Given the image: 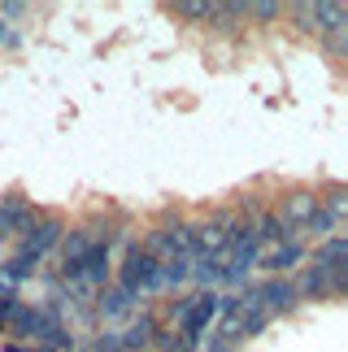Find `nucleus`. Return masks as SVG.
Wrapping results in <instances>:
<instances>
[{
    "label": "nucleus",
    "instance_id": "f3484780",
    "mask_svg": "<svg viewBox=\"0 0 348 352\" xmlns=\"http://www.w3.org/2000/svg\"><path fill=\"white\" fill-rule=\"evenodd\" d=\"M153 344L162 348V352H192V344H187L179 331H157V335H153Z\"/></svg>",
    "mask_w": 348,
    "mask_h": 352
},
{
    "label": "nucleus",
    "instance_id": "6e6552de",
    "mask_svg": "<svg viewBox=\"0 0 348 352\" xmlns=\"http://www.w3.org/2000/svg\"><path fill=\"white\" fill-rule=\"evenodd\" d=\"M318 213V192H287L283 196V209H279V218H283L287 231H301L305 222H309Z\"/></svg>",
    "mask_w": 348,
    "mask_h": 352
},
{
    "label": "nucleus",
    "instance_id": "393cba45",
    "mask_svg": "<svg viewBox=\"0 0 348 352\" xmlns=\"http://www.w3.org/2000/svg\"><path fill=\"white\" fill-rule=\"evenodd\" d=\"M31 352H52V348H31Z\"/></svg>",
    "mask_w": 348,
    "mask_h": 352
},
{
    "label": "nucleus",
    "instance_id": "f257e3e1",
    "mask_svg": "<svg viewBox=\"0 0 348 352\" xmlns=\"http://www.w3.org/2000/svg\"><path fill=\"white\" fill-rule=\"evenodd\" d=\"M157 274H162V261H157L153 252H144V248H127L122 265H118V287L131 292V296L140 300L144 292H157Z\"/></svg>",
    "mask_w": 348,
    "mask_h": 352
},
{
    "label": "nucleus",
    "instance_id": "aec40b11",
    "mask_svg": "<svg viewBox=\"0 0 348 352\" xmlns=\"http://www.w3.org/2000/svg\"><path fill=\"white\" fill-rule=\"evenodd\" d=\"M13 300H18V296H13V292H0V331H5V318H9Z\"/></svg>",
    "mask_w": 348,
    "mask_h": 352
},
{
    "label": "nucleus",
    "instance_id": "f8f14e48",
    "mask_svg": "<svg viewBox=\"0 0 348 352\" xmlns=\"http://www.w3.org/2000/svg\"><path fill=\"white\" fill-rule=\"evenodd\" d=\"M135 305H140V300H135L131 292H122V287H105V292H100V300H96L100 318H109V322H113V318H127Z\"/></svg>",
    "mask_w": 348,
    "mask_h": 352
},
{
    "label": "nucleus",
    "instance_id": "f03ea898",
    "mask_svg": "<svg viewBox=\"0 0 348 352\" xmlns=\"http://www.w3.org/2000/svg\"><path fill=\"white\" fill-rule=\"evenodd\" d=\"M218 318V292H196V296H187V305H183V314L174 318V331L183 335L187 344H200V335L209 331V322Z\"/></svg>",
    "mask_w": 348,
    "mask_h": 352
},
{
    "label": "nucleus",
    "instance_id": "2eb2a0df",
    "mask_svg": "<svg viewBox=\"0 0 348 352\" xmlns=\"http://www.w3.org/2000/svg\"><path fill=\"white\" fill-rule=\"evenodd\" d=\"M187 278H196L200 283V287H218V283H222V261H192V274H187Z\"/></svg>",
    "mask_w": 348,
    "mask_h": 352
},
{
    "label": "nucleus",
    "instance_id": "a211bd4d",
    "mask_svg": "<svg viewBox=\"0 0 348 352\" xmlns=\"http://www.w3.org/2000/svg\"><path fill=\"white\" fill-rule=\"evenodd\" d=\"M174 13H179V18H209L213 5H200V0H179V5H174Z\"/></svg>",
    "mask_w": 348,
    "mask_h": 352
},
{
    "label": "nucleus",
    "instance_id": "ddd939ff",
    "mask_svg": "<svg viewBox=\"0 0 348 352\" xmlns=\"http://www.w3.org/2000/svg\"><path fill=\"white\" fill-rule=\"evenodd\" d=\"M252 235H257V243H283V239H292V231L283 226V218H279L274 209H265V213H257V222H252Z\"/></svg>",
    "mask_w": 348,
    "mask_h": 352
},
{
    "label": "nucleus",
    "instance_id": "5701e85b",
    "mask_svg": "<svg viewBox=\"0 0 348 352\" xmlns=\"http://www.w3.org/2000/svg\"><path fill=\"white\" fill-rule=\"evenodd\" d=\"M327 48H331V52H344V31H336V35H327Z\"/></svg>",
    "mask_w": 348,
    "mask_h": 352
},
{
    "label": "nucleus",
    "instance_id": "6ab92c4d",
    "mask_svg": "<svg viewBox=\"0 0 348 352\" xmlns=\"http://www.w3.org/2000/svg\"><path fill=\"white\" fill-rule=\"evenodd\" d=\"M279 5H270V0H257V5H248V18H274Z\"/></svg>",
    "mask_w": 348,
    "mask_h": 352
},
{
    "label": "nucleus",
    "instance_id": "7ed1b4c3",
    "mask_svg": "<svg viewBox=\"0 0 348 352\" xmlns=\"http://www.w3.org/2000/svg\"><path fill=\"white\" fill-rule=\"evenodd\" d=\"M100 239H109V235H100V226H78V231H65L61 243H57V252H61V270H65V278L78 270V261L96 248Z\"/></svg>",
    "mask_w": 348,
    "mask_h": 352
},
{
    "label": "nucleus",
    "instance_id": "20e7f679",
    "mask_svg": "<svg viewBox=\"0 0 348 352\" xmlns=\"http://www.w3.org/2000/svg\"><path fill=\"white\" fill-rule=\"evenodd\" d=\"M292 13L301 18L305 31H327V35H336L348 26V9L344 5H292Z\"/></svg>",
    "mask_w": 348,
    "mask_h": 352
},
{
    "label": "nucleus",
    "instance_id": "dca6fc26",
    "mask_svg": "<svg viewBox=\"0 0 348 352\" xmlns=\"http://www.w3.org/2000/svg\"><path fill=\"white\" fill-rule=\"evenodd\" d=\"M336 226H340V222H336V218H331V213H323V209H318V213H314V218H309V222H305V226H301V231H305V235H309V239H331V231H336Z\"/></svg>",
    "mask_w": 348,
    "mask_h": 352
},
{
    "label": "nucleus",
    "instance_id": "0eeeda50",
    "mask_svg": "<svg viewBox=\"0 0 348 352\" xmlns=\"http://www.w3.org/2000/svg\"><path fill=\"white\" fill-rule=\"evenodd\" d=\"M39 218V213L31 209V200L18 196V192H9V196H0V239H9V235H22L26 226H31Z\"/></svg>",
    "mask_w": 348,
    "mask_h": 352
},
{
    "label": "nucleus",
    "instance_id": "9b49d317",
    "mask_svg": "<svg viewBox=\"0 0 348 352\" xmlns=\"http://www.w3.org/2000/svg\"><path fill=\"white\" fill-rule=\"evenodd\" d=\"M292 287H296V296H314V300H323V296H331V274H327L318 261H309Z\"/></svg>",
    "mask_w": 348,
    "mask_h": 352
},
{
    "label": "nucleus",
    "instance_id": "9d476101",
    "mask_svg": "<svg viewBox=\"0 0 348 352\" xmlns=\"http://www.w3.org/2000/svg\"><path fill=\"white\" fill-rule=\"evenodd\" d=\"M39 322H44V309L13 300L9 318H5V331H9V335H18V340H35V335H39Z\"/></svg>",
    "mask_w": 348,
    "mask_h": 352
},
{
    "label": "nucleus",
    "instance_id": "423d86ee",
    "mask_svg": "<svg viewBox=\"0 0 348 352\" xmlns=\"http://www.w3.org/2000/svg\"><path fill=\"white\" fill-rule=\"evenodd\" d=\"M144 252H153L157 261H170V256H187V226L183 222H166L149 231V243H144Z\"/></svg>",
    "mask_w": 348,
    "mask_h": 352
},
{
    "label": "nucleus",
    "instance_id": "b1692460",
    "mask_svg": "<svg viewBox=\"0 0 348 352\" xmlns=\"http://www.w3.org/2000/svg\"><path fill=\"white\" fill-rule=\"evenodd\" d=\"M5 352H31L26 344H5Z\"/></svg>",
    "mask_w": 348,
    "mask_h": 352
},
{
    "label": "nucleus",
    "instance_id": "1a4fd4ad",
    "mask_svg": "<svg viewBox=\"0 0 348 352\" xmlns=\"http://www.w3.org/2000/svg\"><path fill=\"white\" fill-rule=\"evenodd\" d=\"M301 256H305L301 243H296V239H283V243H274L270 252H261V256H257V265H261L270 278H283V270L301 265Z\"/></svg>",
    "mask_w": 348,
    "mask_h": 352
},
{
    "label": "nucleus",
    "instance_id": "4468645a",
    "mask_svg": "<svg viewBox=\"0 0 348 352\" xmlns=\"http://www.w3.org/2000/svg\"><path fill=\"white\" fill-rule=\"evenodd\" d=\"M187 274H192V256H170V261H162L157 292H162V287H179V283H187Z\"/></svg>",
    "mask_w": 348,
    "mask_h": 352
},
{
    "label": "nucleus",
    "instance_id": "412c9836",
    "mask_svg": "<svg viewBox=\"0 0 348 352\" xmlns=\"http://www.w3.org/2000/svg\"><path fill=\"white\" fill-rule=\"evenodd\" d=\"M22 39H18V31H9L5 22H0V48H18Z\"/></svg>",
    "mask_w": 348,
    "mask_h": 352
},
{
    "label": "nucleus",
    "instance_id": "39448f33",
    "mask_svg": "<svg viewBox=\"0 0 348 352\" xmlns=\"http://www.w3.org/2000/svg\"><path fill=\"white\" fill-rule=\"evenodd\" d=\"M252 296L261 300V309H265L270 318L292 314V309L301 305V296H296V287H292L287 278H265V283H257V287H252Z\"/></svg>",
    "mask_w": 348,
    "mask_h": 352
},
{
    "label": "nucleus",
    "instance_id": "4be33fe9",
    "mask_svg": "<svg viewBox=\"0 0 348 352\" xmlns=\"http://www.w3.org/2000/svg\"><path fill=\"white\" fill-rule=\"evenodd\" d=\"M0 13H5V18H22L26 5H13V0H9V5H0Z\"/></svg>",
    "mask_w": 348,
    "mask_h": 352
}]
</instances>
